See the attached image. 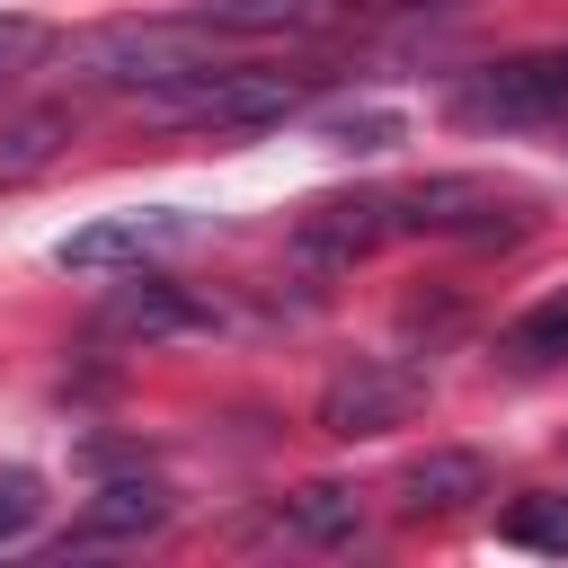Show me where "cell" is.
<instances>
[{
  "mask_svg": "<svg viewBox=\"0 0 568 568\" xmlns=\"http://www.w3.org/2000/svg\"><path fill=\"white\" fill-rule=\"evenodd\" d=\"M231 36L204 27V18H106V27H80V36H53V62L80 80V89H133V98H160L213 62Z\"/></svg>",
  "mask_w": 568,
  "mask_h": 568,
  "instance_id": "6da1fadb",
  "label": "cell"
},
{
  "mask_svg": "<svg viewBox=\"0 0 568 568\" xmlns=\"http://www.w3.org/2000/svg\"><path fill=\"white\" fill-rule=\"evenodd\" d=\"M320 98V71H293V62H213L160 98H142L160 124H195V133H266L284 115H302Z\"/></svg>",
  "mask_w": 568,
  "mask_h": 568,
  "instance_id": "7a4b0ae2",
  "label": "cell"
},
{
  "mask_svg": "<svg viewBox=\"0 0 568 568\" xmlns=\"http://www.w3.org/2000/svg\"><path fill=\"white\" fill-rule=\"evenodd\" d=\"M550 115H568V44L488 62L453 89V124H470V133H515V124H550Z\"/></svg>",
  "mask_w": 568,
  "mask_h": 568,
  "instance_id": "3957f363",
  "label": "cell"
},
{
  "mask_svg": "<svg viewBox=\"0 0 568 568\" xmlns=\"http://www.w3.org/2000/svg\"><path fill=\"white\" fill-rule=\"evenodd\" d=\"M390 222L399 231H426V240H506V231H524V195L497 186V178L444 169V178L399 186L390 195Z\"/></svg>",
  "mask_w": 568,
  "mask_h": 568,
  "instance_id": "277c9868",
  "label": "cell"
},
{
  "mask_svg": "<svg viewBox=\"0 0 568 568\" xmlns=\"http://www.w3.org/2000/svg\"><path fill=\"white\" fill-rule=\"evenodd\" d=\"M186 240H204V222L178 213V204H151V213H106V222L71 231V240L53 248V266H62V275H133V266H151V257H178Z\"/></svg>",
  "mask_w": 568,
  "mask_h": 568,
  "instance_id": "5b68a950",
  "label": "cell"
},
{
  "mask_svg": "<svg viewBox=\"0 0 568 568\" xmlns=\"http://www.w3.org/2000/svg\"><path fill=\"white\" fill-rule=\"evenodd\" d=\"M426 408V373H408V364H390V355H355L328 390H320V426L328 435H390V426H408Z\"/></svg>",
  "mask_w": 568,
  "mask_h": 568,
  "instance_id": "8992f818",
  "label": "cell"
},
{
  "mask_svg": "<svg viewBox=\"0 0 568 568\" xmlns=\"http://www.w3.org/2000/svg\"><path fill=\"white\" fill-rule=\"evenodd\" d=\"M390 231H399V222H390V195H328V204H311V213H302L293 257H302V266H320V275H337V266L373 257Z\"/></svg>",
  "mask_w": 568,
  "mask_h": 568,
  "instance_id": "52a82bcc",
  "label": "cell"
},
{
  "mask_svg": "<svg viewBox=\"0 0 568 568\" xmlns=\"http://www.w3.org/2000/svg\"><path fill=\"white\" fill-rule=\"evenodd\" d=\"M195 328H213V311H204L186 284L142 275V266L98 302V337H133V346H151V337H195Z\"/></svg>",
  "mask_w": 568,
  "mask_h": 568,
  "instance_id": "ba28073f",
  "label": "cell"
},
{
  "mask_svg": "<svg viewBox=\"0 0 568 568\" xmlns=\"http://www.w3.org/2000/svg\"><path fill=\"white\" fill-rule=\"evenodd\" d=\"M178 515V497L160 488V479H106L89 506H80V524L62 532V559L71 550H115V541H142V532H160Z\"/></svg>",
  "mask_w": 568,
  "mask_h": 568,
  "instance_id": "9c48e42d",
  "label": "cell"
},
{
  "mask_svg": "<svg viewBox=\"0 0 568 568\" xmlns=\"http://www.w3.org/2000/svg\"><path fill=\"white\" fill-rule=\"evenodd\" d=\"M71 142H80V106H71V98H36V106L0 115V186L44 178V169H53Z\"/></svg>",
  "mask_w": 568,
  "mask_h": 568,
  "instance_id": "30bf717a",
  "label": "cell"
},
{
  "mask_svg": "<svg viewBox=\"0 0 568 568\" xmlns=\"http://www.w3.org/2000/svg\"><path fill=\"white\" fill-rule=\"evenodd\" d=\"M470 497H488V462L462 453V444H435V453H417L399 470V506L408 515H462Z\"/></svg>",
  "mask_w": 568,
  "mask_h": 568,
  "instance_id": "8fae6325",
  "label": "cell"
},
{
  "mask_svg": "<svg viewBox=\"0 0 568 568\" xmlns=\"http://www.w3.org/2000/svg\"><path fill=\"white\" fill-rule=\"evenodd\" d=\"M195 18L222 36H302V27L337 18V0H195Z\"/></svg>",
  "mask_w": 568,
  "mask_h": 568,
  "instance_id": "7c38bea8",
  "label": "cell"
},
{
  "mask_svg": "<svg viewBox=\"0 0 568 568\" xmlns=\"http://www.w3.org/2000/svg\"><path fill=\"white\" fill-rule=\"evenodd\" d=\"M497 355L524 364V373H532V364H568V293H550V302H532L524 320H506V328H497Z\"/></svg>",
  "mask_w": 568,
  "mask_h": 568,
  "instance_id": "4fadbf2b",
  "label": "cell"
},
{
  "mask_svg": "<svg viewBox=\"0 0 568 568\" xmlns=\"http://www.w3.org/2000/svg\"><path fill=\"white\" fill-rule=\"evenodd\" d=\"M284 532H293V541H346V532H355V488H346V479L293 488V497H284Z\"/></svg>",
  "mask_w": 568,
  "mask_h": 568,
  "instance_id": "5bb4252c",
  "label": "cell"
},
{
  "mask_svg": "<svg viewBox=\"0 0 568 568\" xmlns=\"http://www.w3.org/2000/svg\"><path fill=\"white\" fill-rule=\"evenodd\" d=\"M497 532H506L515 550H550V559H568V497L532 488V497H515V506L497 515Z\"/></svg>",
  "mask_w": 568,
  "mask_h": 568,
  "instance_id": "9a60e30c",
  "label": "cell"
},
{
  "mask_svg": "<svg viewBox=\"0 0 568 568\" xmlns=\"http://www.w3.org/2000/svg\"><path fill=\"white\" fill-rule=\"evenodd\" d=\"M36 62H53V27L27 18V9H9V18H0V98H9Z\"/></svg>",
  "mask_w": 568,
  "mask_h": 568,
  "instance_id": "2e32d148",
  "label": "cell"
},
{
  "mask_svg": "<svg viewBox=\"0 0 568 568\" xmlns=\"http://www.w3.org/2000/svg\"><path fill=\"white\" fill-rule=\"evenodd\" d=\"M36 515H44V479H36V470H0V550L27 541Z\"/></svg>",
  "mask_w": 568,
  "mask_h": 568,
  "instance_id": "e0dca14e",
  "label": "cell"
},
{
  "mask_svg": "<svg viewBox=\"0 0 568 568\" xmlns=\"http://www.w3.org/2000/svg\"><path fill=\"white\" fill-rule=\"evenodd\" d=\"M346 18H444V9H470V0H337Z\"/></svg>",
  "mask_w": 568,
  "mask_h": 568,
  "instance_id": "ac0fdd59",
  "label": "cell"
},
{
  "mask_svg": "<svg viewBox=\"0 0 568 568\" xmlns=\"http://www.w3.org/2000/svg\"><path fill=\"white\" fill-rule=\"evenodd\" d=\"M390 133H399L390 115H346V124H337V142H355V151H382Z\"/></svg>",
  "mask_w": 568,
  "mask_h": 568,
  "instance_id": "d6986e66",
  "label": "cell"
}]
</instances>
